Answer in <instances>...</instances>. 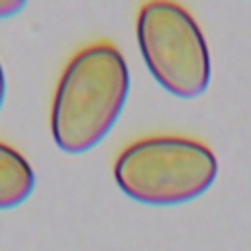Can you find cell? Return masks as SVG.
I'll use <instances>...</instances> for the list:
<instances>
[{"label": "cell", "mask_w": 251, "mask_h": 251, "mask_svg": "<svg viewBox=\"0 0 251 251\" xmlns=\"http://www.w3.org/2000/svg\"><path fill=\"white\" fill-rule=\"evenodd\" d=\"M129 92L126 57L112 41L80 47L65 65L53 92L49 126L65 153H86L118 122Z\"/></svg>", "instance_id": "1"}, {"label": "cell", "mask_w": 251, "mask_h": 251, "mask_svg": "<svg viewBox=\"0 0 251 251\" xmlns=\"http://www.w3.org/2000/svg\"><path fill=\"white\" fill-rule=\"evenodd\" d=\"M218 176L214 151L184 135H151L131 141L114 161L118 188L151 206H175L202 196Z\"/></svg>", "instance_id": "2"}, {"label": "cell", "mask_w": 251, "mask_h": 251, "mask_svg": "<svg viewBox=\"0 0 251 251\" xmlns=\"http://www.w3.org/2000/svg\"><path fill=\"white\" fill-rule=\"evenodd\" d=\"M141 57L153 78L178 98L206 92L212 76L206 37L180 4L155 0L139 8L135 24Z\"/></svg>", "instance_id": "3"}, {"label": "cell", "mask_w": 251, "mask_h": 251, "mask_svg": "<svg viewBox=\"0 0 251 251\" xmlns=\"http://www.w3.org/2000/svg\"><path fill=\"white\" fill-rule=\"evenodd\" d=\"M35 188L29 161L12 145L0 141V210L24 204Z\"/></svg>", "instance_id": "4"}, {"label": "cell", "mask_w": 251, "mask_h": 251, "mask_svg": "<svg viewBox=\"0 0 251 251\" xmlns=\"http://www.w3.org/2000/svg\"><path fill=\"white\" fill-rule=\"evenodd\" d=\"M25 8L24 0H0V20L12 18Z\"/></svg>", "instance_id": "5"}, {"label": "cell", "mask_w": 251, "mask_h": 251, "mask_svg": "<svg viewBox=\"0 0 251 251\" xmlns=\"http://www.w3.org/2000/svg\"><path fill=\"white\" fill-rule=\"evenodd\" d=\"M4 100H6V75H4V69L0 63V110L4 106Z\"/></svg>", "instance_id": "6"}]
</instances>
